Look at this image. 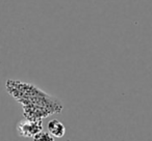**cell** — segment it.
<instances>
[{
	"mask_svg": "<svg viewBox=\"0 0 152 141\" xmlns=\"http://www.w3.org/2000/svg\"><path fill=\"white\" fill-rule=\"evenodd\" d=\"M5 87L9 95L22 105L23 115L26 119L42 120L63 111L64 106L61 101L34 84L10 79L5 82Z\"/></svg>",
	"mask_w": 152,
	"mask_h": 141,
	"instance_id": "1",
	"label": "cell"
},
{
	"mask_svg": "<svg viewBox=\"0 0 152 141\" xmlns=\"http://www.w3.org/2000/svg\"><path fill=\"white\" fill-rule=\"evenodd\" d=\"M41 131H43L42 120H29L25 118L17 124V132L21 137L34 138Z\"/></svg>",
	"mask_w": 152,
	"mask_h": 141,
	"instance_id": "2",
	"label": "cell"
},
{
	"mask_svg": "<svg viewBox=\"0 0 152 141\" xmlns=\"http://www.w3.org/2000/svg\"><path fill=\"white\" fill-rule=\"evenodd\" d=\"M48 132L52 135L54 138H61L66 134V128L61 121L57 119H51L48 122Z\"/></svg>",
	"mask_w": 152,
	"mask_h": 141,
	"instance_id": "3",
	"label": "cell"
},
{
	"mask_svg": "<svg viewBox=\"0 0 152 141\" xmlns=\"http://www.w3.org/2000/svg\"><path fill=\"white\" fill-rule=\"evenodd\" d=\"M32 139L34 141H54V137L49 132H44V131L38 133Z\"/></svg>",
	"mask_w": 152,
	"mask_h": 141,
	"instance_id": "4",
	"label": "cell"
}]
</instances>
